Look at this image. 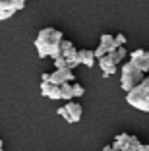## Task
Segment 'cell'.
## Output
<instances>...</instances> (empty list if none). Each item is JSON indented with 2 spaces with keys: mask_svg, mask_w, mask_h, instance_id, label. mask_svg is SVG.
Instances as JSON below:
<instances>
[{
  "mask_svg": "<svg viewBox=\"0 0 149 151\" xmlns=\"http://www.w3.org/2000/svg\"><path fill=\"white\" fill-rule=\"evenodd\" d=\"M78 60H79V64H83V66H87V68L95 66V54L89 49H79L78 50Z\"/></svg>",
  "mask_w": 149,
  "mask_h": 151,
  "instance_id": "ba28073f",
  "label": "cell"
},
{
  "mask_svg": "<svg viewBox=\"0 0 149 151\" xmlns=\"http://www.w3.org/2000/svg\"><path fill=\"white\" fill-rule=\"evenodd\" d=\"M64 111H66V116H68V122L70 124H74V122H79V118H81V105H78V103L70 101L64 105Z\"/></svg>",
  "mask_w": 149,
  "mask_h": 151,
  "instance_id": "8992f818",
  "label": "cell"
},
{
  "mask_svg": "<svg viewBox=\"0 0 149 151\" xmlns=\"http://www.w3.org/2000/svg\"><path fill=\"white\" fill-rule=\"evenodd\" d=\"M56 112H58V116H62V118H64L66 122H68V116H66V111H64V107H60V109H58Z\"/></svg>",
  "mask_w": 149,
  "mask_h": 151,
  "instance_id": "603a6c76",
  "label": "cell"
},
{
  "mask_svg": "<svg viewBox=\"0 0 149 151\" xmlns=\"http://www.w3.org/2000/svg\"><path fill=\"white\" fill-rule=\"evenodd\" d=\"M25 6L23 0H0V10H12V12H18Z\"/></svg>",
  "mask_w": 149,
  "mask_h": 151,
  "instance_id": "8fae6325",
  "label": "cell"
},
{
  "mask_svg": "<svg viewBox=\"0 0 149 151\" xmlns=\"http://www.w3.org/2000/svg\"><path fill=\"white\" fill-rule=\"evenodd\" d=\"M74 81V74H72V70H54L53 74H50V81L48 83L50 85H56V87H60L62 83H72Z\"/></svg>",
  "mask_w": 149,
  "mask_h": 151,
  "instance_id": "5b68a950",
  "label": "cell"
},
{
  "mask_svg": "<svg viewBox=\"0 0 149 151\" xmlns=\"http://www.w3.org/2000/svg\"><path fill=\"white\" fill-rule=\"evenodd\" d=\"M99 47H101L107 54H110L112 50L118 49V47H116V43H114V35H109V33L101 35V45H99Z\"/></svg>",
  "mask_w": 149,
  "mask_h": 151,
  "instance_id": "30bf717a",
  "label": "cell"
},
{
  "mask_svg": "<svg viewBox=\"0 0 149 151\" xmlns=\"http://www.w3.org/2000/svg\"><path fill=\"white\" fill-rule=\"evenodd\" d=\"M83 85H79V83H72V95H74V97H81V95H83Z\"/></svg>",
  "mask_w": 149,
  "mask_h": 151,
  "instance_id": "9a60e30c",
  "label": "cell"
},
{
  "mask_svg": "<svg viewBox=\"0 0 149 151\" xmlns=\"http://www.w3.org/2000/svg\"><path fill=\"white\" fill-rule=\"evenodd\" d=\"M48 99H60V87L53 85L50 87V93H48Z\"/></svg>",
  "mask_w": 149,
  "mask_h": 151,
  "instance_id": "d6986e66",
  "label": "cell"
},
{
  "mask_svg": "<svg viewBox=\"0 0 149 151\" xmlns=\"http://www.w3.org/2000/svg\"><path fill=\"white\" fill-rule=\"evenodd\" d=\"M50 87H53L50 83H41V95L48 97V93H50Z\"/></svg>",
  "mask_w": 149,
  "mask_h": 151,
  "instance_id": "44dd1931",
  "label": "cell"
},
{
  "mask_svg": "<svg viewBox=\"0 0 149 151\" xmlns=\"http://www.w3.org/2000/svg\"><path fill=\"white\" fill-rule=\"evenodd\" d=\"M143 80H145V74H141L132 62L122 64V68H120V87H122L126 93L134 91Z\"/></svg>",
  "mask_w": 149,
  "mask_h": 151,
  "instance_id": "7a4b0ae2",
  "label": "cell"
},
{
  "mask_svg": "<svg viewBox=\"0 0 149 151\" xmlns=\"http://www.w3.org/2000/svg\"><path fill=\"white\" fill-rule=\"evenodd\" d=\"M60 43H62V33L54 27H45L41 29L35 39V49L39 58H58L60 56Z\"/></svg>",
  "mask_w": 149,
  "mask_h": 151,
  "instance_id": "6da1fadb",
  "label": "cell"
},
{
  "mask_svg": "<svg viewBox=\"0 0 149 151\" xmlns=\"http://www.w3.org/2000/svg\"><path fill=\"white\" fill-rule=\"evenodd\" d=\"M60 99H66L68 103L74 99V95H72V83H62L60 85Z\"/></svg>",
  "mask_w": 149,
  "mask_h": 151,
  "instance_id": "5bb4252c",
  "label": "cell"
},
{
  "mask_svg": "<svg viewBox=\"0 0 149 151\" xmlns=\"http://www.w3.org/2000/svg\"><path fill=\"white\" fill-rule=\"evenodd\" d=\"M54 68H56V70H66V60L62 56H58V58H54Z\"/></svg>",
  "mask_w": 149,
  "mask_h": 151,
  "instance_id": "e0dca14e",
  "label": "cell"
},
{
  "mask_svg": "<svg viewBox=\"0 0 149 151\" xmlns=\"http://www.w3.org/2000/svg\"><path fill=\"white\" fill-rule=\"evenodd\" d=\"M48 81H50V74H47V72H45V74L41 76V83H48Z\"/></svg>",
  "mask_w": 149,
  "mask_h": 151,
  "instance_id": "7402d4cb",
  "label": "cell"
},
{
  "mask_svg": "<svg viewBox=\"0 0 149 151\" xmlns=\"http://www.w3.org/2000/svg\"><path fill=\"white\" fill-rule=\"evenodd\" d=\"M97 62H99V68L103 70V76H105V78H110V76H114L116 72H118V66H114V62L110 60L109 54L103 56L101 60H97Z\"/></svg>",
  "mask_w": 149,
  "mask_h": 151,
  "instance_id": "52a82bcc",
  "label": "cell"
},
{
  "mask_svg": "<svg viewBox=\"0 0 149 151\" xmlns=\"http://www.w3.org/2000/svg\"><path fill=\"white\" fill-rule=\"evenodd\" d=\"M103 151H116V149H112V145H107V147H103Z\"/></svg>",
  "mask_w": 149,
  "mask_h": 151,
  "instance_id": "d4e9b609",
  "label": "cell"
},
{
  "mask_svg": "<svg viewBox=\"0 0 149 151\" xmlns=\"http://www.w3.org/2000/svg\"><path fill=\"white\" fill-rule=\"evenodd\" d=\"M137 151H149V143H140V149Z\"/></svg>",
  "mask_w": 149,
  "mask_h": 151,
  "instance_id": "cb8c5ba5",
  "label": "cell"
},
{
  "mask_svg": "<svg viewBox=\"0 0 149 151\" xmlns=\"http://www.w3.org/2000/svg\"><path fill=\"white\" fill-rule=\"evenodd\" d=\"M140 138L137 136H130V134H118L114 138L112 149L116 151H137L140 149Z\"/></svg>",
  "mask_w": 149,
  "mask_h": 151,
  "instance_id": "277c9868",
  "label": "cell"
},
{
  "mask_svg": "<svg viewBox=\"0 0 149 151\" xmlns=\"http://www.w3.org/2000/svg\"><path fill=\"white\" fill-rule=\"evenodd\" d=\"M143 54H145V50H143V49H136V50H132V52H130V58H132L130 62H136V60H140V58L143 56Z\"/></svg>",
  "mask_w": 149,
  "mask_h": 151,
  "instance_id": "2e32d148",
  "label": "cell"
},
{
  "mask_svg": "<svg viewBox=\"0 0 149 151\" xmlns=\"http://www.w3.org/2000/svg\"><path fill=\"white\" fill-rule=\"evenodd\" d=\"M12 16H14L12 10H0V22H4V19L12 18Z\"/></svg>",
  "mask_w": 149,
  "mask_h": 151,
  "instance_id": "ffe728a7",
  "label": "cell"
},
{
  "mask_svg": "<svg viewBox=\"0 0 149 151\" xmlns=\"http://www.w3.org/2000/svg\"><path fill=\"white\" fill-rule=\"evenodd\" d=\"M126 101L128 105H132L137 111L149 112V78H145L134 91L126 93Z\"/></svg>",
  "mask_w": 149,
  "mask_h": 151,
  "instance_id": "3957f363",
  "label": "cell"
},
{
  "mask_svg": "<svg viewBox=\"0 0 149 151\" xmlns=\"http://www.w3.org/2000/svg\"><path fill=\"white\" fill-rule=\"evenodd\" d=\"M114 43H116V47H124L126 45V35H122V33L114 35Z\"/></svg>",
  "mask_w": 149,
  "mask_h": 151,
  "instance_id": "ac0fdd59",
  "label": "cell"
},
{
  "mask_svg": "<svg viewBox=\"0 0 149 151\" xmlns=\"http://www.w3.org/2000/svg\"><path fill=\"white\" fill-rule=\"evenodd\" d=\"M2 147H4V142H2V139H0V151H2Z\"/></svg>",
  "mask_w": 149,
  "mask_h": 151,
  "instance_id": "484cf974",
  "label": "cell"
},
{
  "mask_svg": "<svg viewBox=\"0 0 149 151\" xmlns=\"http://www.w3.org/2000/svg\"><path fill=\"white\" fill-rule=\"evenodd\" d=\"M109 56H110V60L114 62V66H118V64L122 62L124 58L128 56V52H126V49H124V47H118V49H116V50H112V52H110Z\"/></svg>",
  "mask_w": 149,
  "mask_h": 151,
  "instance_id": "7c38bea8",
  "label": "cell"
},
{
  "mask_svg": "<svg viewBox=\"0 0 149 151\" xmlns=\"http://www.w3.org/2000/svg\"><path fill=\"white\" fill-rule=\"evenodd\" d=\"M132 64H134L141 74H147V72H149V52H145L140 60H136V62H132Z\"/></svg>",
  "mask_w": 149,
  "mask_h": 151,
  "instance_id": "4fadbf2b",
  "label": "cell"
},
{
  "mask_svg": "<svg viewBox=\"0 0 149 151\" xmlns=\"http://www.w3.org/2000/svg\"><path fill=\"white\" fill-rule=\"evenodd\" d=\"M60 56L62 58L78 56V49H76V45L72 43V41H64V39H62V43H60Z\"/></svg>",
  "mask_w": 149,
  "mask_h": 151,
  "instance_id": "9c48e42d",
  "label": "cell"
}]
</instances>
